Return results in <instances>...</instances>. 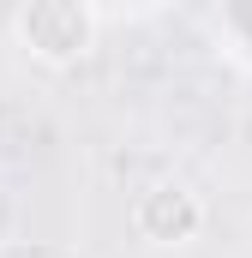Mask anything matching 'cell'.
I'll use <instances>...</instances> for the list:
<instances>
[{
	"label": "cell",
	"mask_w": 252,
	"mask_h": 258,
	"mask_svg": "<svg viewBox=\"0 0 252 258\" xmlns=\"http://www.w3.org/2000/svg\"><path fill=\"white\" fill-rule=\"evenodd\" d=\"M210 222V204L186 180H150L132 198V234L144 246H192Z\"/></svg>",
	"instance_id": "obj_2"
},
{
	"label": "cell",
	"mask_w": 252,
	"mask_h": 258,
	"mask_svg": "<svg viewBox=\"0 0 252 258\" xmlns=\"http://www.w3.org/2000/svg\"><path fill=\"white\" fill-rule=\"evenodd\" d=\"M102 36V12L90 0H24L12 12V48H24V60L42 72H72L96 54Z\"/></svg>",
	"instance_id": "obj_1"
}]
</instances>
